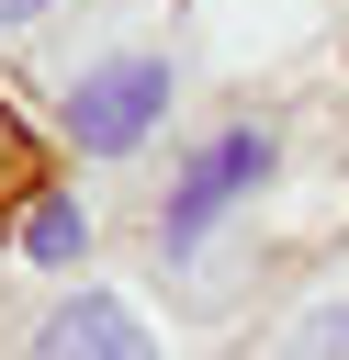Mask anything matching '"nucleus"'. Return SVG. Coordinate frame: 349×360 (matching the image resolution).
Instances as JSON below:
<instances>
[{
	"label": "nucleus",
	"instance_id": "39448f33",
	"mask_svg": "<svg viewBox=\"0 0 349 360\" xmlns=\"http://www.w3.org/2000/svg\"><path fill=\"white\" fill-rule=\"evenodd\" d=\"M23 259H34V270H90V202H79L68 180H45V191L23 202Z\"/></svg>",
	"mask_w": 349,
	"mask_h": 360
},
{
	"label": "nucleus",
	"instance_id": "423d86ee",
	"mask_svg": "<svg viewBox=\"0 0 349 360\" xmlns=\"http://www.w3.org/2000/svg\"><path fill=\"white\" fill-rule=\"evenodd\" d=\"M0 191H11V202H34V191H45V146L23 135V112H11V101H0Z\"/></svg>",
	"mask_w": 349,
	"mask_h": 360
},
{
	"label": "nucleus",
	"instance_id": "f257e3e1",
	"mask_svg": "<svg viewBox=\"0 0 349 360\" xmlns=\"http://www.w3.org/2000/svg\"><path fill=\"white\" fill-rule=\"evenodd\" d=\"M281 180V124H259V112H236V124H214L180 169H169V191H158V259L169 270H191L259 191Z\"/></svg>",
	"mask_w": 349,
	"mask_h": 360
},
{
	"label": "nucleus",
	"instance_id": "f03ea898",
	"mask_svg": "<svg viewBox=\"0 0 349 360\" xmlns=\"http://www.w3.org/2000/svg\"><path fill=\"white\" fill-rule=\"evenodd\" d=\"M169 101H180V56L169 45H101V56H79L56 79V135L79 158H135L169 124Z\"/></svg>",
	"mask_w": 349,
	"mask_h": 360
},
{
	"label": "nucleus",
	"instance_id": "0eeeda50",
	"mask_svg": "<svg viewBox=\"0 0 349 360\" xmlns=\"http://www.w3.org/2000/svg\"><path fill=\"white\" fill-rule=\"evenodd\" d=\"M68 0H0V45H23V34H45Z\"/></svg>",
	"mask_w": 349,
	"mask_h": 360
},
{
	"label": "nucleus",
	"instance_id": "7ed1b4c3",
	"mask_svg": "<svg viewBox=\"0 0 349 360\" xmlns=\"http://www.w3.org/2000/svg\"><path fill=\"white\" fill-rule=\"evenodd\" d=\"M23 360H169V338H158V315H146L124 281H68V292L34 315Z\"/></svg>",
	"mask_w": 349,
	"mask_h": 360
},
{
	"label": "nucleus",
	"instance_id": "20e7f679",
	"mask_svg": "<svg viewBox=\"0 0 349 360\" xmlns=\"http://www.w3.org/2000/svg\"><path fill=\"white\" fill-rule=\"evenodd\" d=\"M259 360H349V281H315L281 304V326L259 338Z\"/></svg>",
	"mask_w": 349,
	"mask_h": 360
}]
</instances>
